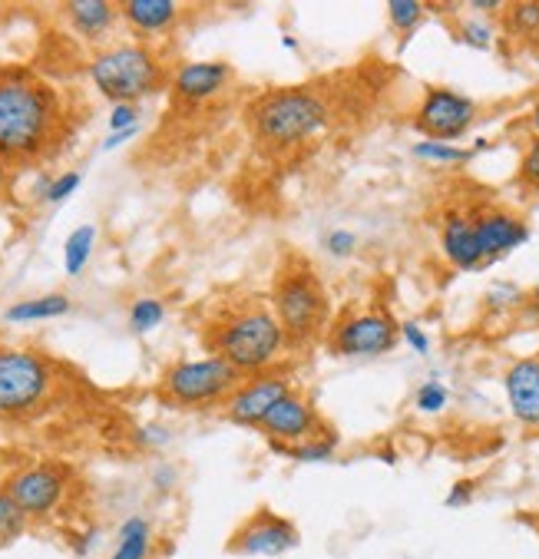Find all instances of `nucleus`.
Masks as SVG:
<instances>
[{
	"instance_id": "obj_2",
	"label": "nucleus",
	"mask_w": 539,
	"mask_h": 559,
	"mask_svg": "<svg viewBox=\"0 0 539 559\" xmlns=\"http://www.w3.org/2000/svg\"><path fill=\"white\" fill-rule=\"evenodd\" d=\"M245 123L259 146L285 153L332 127V103L311 86H282L262 93L245 109Z\"/></svg>"
},
{
	"instance_id": "obj_33",
	"label": "nucleus",
	"mask_w": 539,
	"mask_h": 559,
	"mask_svg": "<svg viewBox=\"0 0 539 559\" xmlns=\"http://www.w3.org/2000/svg\"><path fill=\"white\" fill-rule=\"evenodd\" d=\"M519 182L529 189V192H539V140H529V146L523 150L519 156Z\"/></svg>"
},
{
	"instance_id": "obj_38",
	"label": "nucleus",
	"mask_w": 539,
	"mask_h": 559,
	"mask_svg": "<svg viewBox=\"0 0 539 559\" xmlns=\"http://www.w3.org/2000/svg\"><path fill=\"white\" fill-rule=\"evenodd\" d=\"M169 440H172V430L163 427V424H146V427L136 430V443L140 447H166Z\"/></svg>"
},
{
	"instance_id": "obj_10",
	"label": "nucleus",
	"mask_w": 539,
	"mask_h": 559,
	"mask_svg": "<svg viewBox=\"0 0 539 559\" xmlns=\"http://www.w3.org/2000/svg\"><path fill=\"white\" fill-rule=\"evenodd\" d=\"M4 490L31 520H47L70 493V471L67 464H31L24 471H14L4 480Z\"/></svg>"
},
{
	"instance_id": "obj_25",
	"label": "nucleus",
	"mask_w": 539,
	"mask_h": 559,
	"mask_svg": "<svg viewBox=\"0 0 539 559\" xmlns=\"http://www.w3.org/2000/svg\"><path fill=\"white\" fill-rule=\"evenodd\" d=\"M410 153L423 163H434V166H460L477 156L474 150H460L454 143H438V140H417L410 146Z\"/></svg>"
},
{
	"instance_id": "obj_6",
	"label": "nucleus",
	"mask_w": 539,
	"mask_h": 559,
	"mask_svg": "<svg viewBox=\"0 0 539 559\" xmlns=\"http://www.w3.org/2000/svg\"><path fill=\"white\" fill-rule=\"evenodd\" d=\"M53 394V365L24 348H0V420L34 417Z\"/></svg>"
},
{
	"instance_id": "obj_12",
	"label": "nucleus",
	"mask_w": 539,
	"mask_h": 559,
	"mask_svg": "<svg viewBox=\"0 0 539 559\" xmlns=\"http://www.w3.org/2000/svg\"><path fill=\"white\" fill-rule=\"evenodd\" d=\"M291 378L288 374H278V371H265V374H255V378H242V384L226 397L223 404V414L226 420L239 424V427H259L262 417L285 397L291 394Z\"/></svg>"
},
{
	"instance_id": "obj_23",
	"label": "nucleus",
	"mask_w": 539,
	"mask_h": 559,
	"mask_svg": "<svg viewBox=\"0 0 539 559\" xmlns=\"http://www.w3.org/2000/svg\"><path fill=\"white\" fill-rule=\"evenodd\" d=\"M506 34L523 47H539V0H523V4L503 8Z\"/></svg>"
},
{
	"instance_id": "obj_9",
	"label": "nucleus",
	"mask_w": 539,
	"mask_h": 559,
	"mask_svg": "<svg viewBox=\"0 0 539 559\" xmlns=\"http://www.w3.org/2000/svg\"><path fill=\"white\" fill-rule=\"evenodd\" d=\"M477 114H480L477 99L451 86H430L414 114V127L423 133V140L457 143L477 123Z\"/></svg>"
},
{
	"instance_id": "obj_21",
	"label": "nucleus",
	"mask_w": 539,
	"mask_h": 559,
	"mask_svg": "<svg viewBox=\"0 0 539 559\" xmlns=\"http://www.w3.org/2000/svg\"><path fill=\"white\" fill-rule=\"evenodd\" d=\"M272 447V454L278 457H288L295 464H328L338 451V433L328 430V433H321V437H311V440H301V443H278V440H268Z\"/></svg>"
},
{
	"instance_id": "obj_14",
	"label": "nucleus",
	"mask_w": 539,
	"mask_h": 559,
	"mask_svg": "<svg viewBox=\"0 0 539 559\" xmlns=\"http://www.w3.org/2000/svg\"><path fill=\"white\" fill-rule=\"evenodd\" d=\"M474 226H477V242H480V252H483L487 265L506 259L510 252H516L519 246L529 242L526 218H519L516 212L500 209V205L474 209Z\"/></svg>"
},
{
	"instance_id": "obj_40",
	"label": "nucleus",
	"mask_w": 539,
	"mask_h": 559,
	"mask_svg": "<svg viewBox=\"0 0 539 559\" xmlns=\"http://www.w3.org/2000/svg\"><path fill=\"white\" fill-rule=\"evenodd\" d=\"M176 480H179V474H176V467H169V464L156 467V474H153V487H156L159 493H169V490L176 487Z\"/></svg>"
},
{
	"instance_id": "obj_1",
	"label": "nucleus",
	"mask_w": 539,
	"mask_h": 559,
	"mask_svg": "<svg viewBox=\"0 0 539 559\" xmlns=\"http://www.w3.org/2000/svg\"><path fill=\"white\" fill-rule=\"evenodd\" d=\"M63 106L57 90L31 73H0V159L37 163L60 136Z\"/></svg>"
},
{
	"instance_id": "obj_27",
	"label": "nucleus",
	"mask_w": 539,
	"mask_h": 559,
	"mask_svg": "<svg viewBox=\"0 0 539 559\" xmlns=\"http://www.w3.org/2000/svg\"><path fill=\"white\" fill-rule=\"evenodd\" d=\"M27 526H31V516L14 503V497L4 487H0V546L21 539Z\"/></svg>"
},
{
	"instance_id": "obj_36",
	"label": "nucleus",
	"mask_w": 539,
	"mask_h": 559,
	"mask_svg": "<svg viewBox=\"0 0 539 559\" xmlns=\"http://www.w3.org/2000/svg\"><path fill=\"white\" fill-rule=\"evenodd\" d=\"M110 133H123V130H133V127H140V106H133V103H117L113 109H110Z\"/></svg>"
},
{
	"instance_id": "obj_30",
	"label": "nucleus",
	"mask_w": 539,
	"mask_h": 559,
	"mask_svg": "<svg viewBox=\"0 0 539 559\" xmlns=\"http://www.w3.org/2000/svg\"><path fill=\"white\" fill-rule=\"evenodd\" d=\"M163 321H166V305H163L159 298L143 295V298H136V301L130 305V331H133V334H149V331H156Z\"/></svg>"
},
{
	"instance_id": "obj_24",
	"label": "nucleus",
	"mask_w": 539,
	"mask_h": 559,
	"mask_svg": "<svg viewBox=\"0 0 539 559\" xmlns=\"http://www.w3.org/2000/svg\"><path fill=\"white\" fill-rule=\"evenodd\" d=\"M93 249H96V226H89V222L86 226H76L63 242V272L70 278L83 275L93 259Z\"/></svg>"
},
{
	"instance_id": "obj_22",
	"label": "nucleus",
	"mask_w": 539,
	"mask_h": 559,
	"mask_svg": "<svg viewBox=\"0 0 539 559\" xmlns=\"http://www.w3.org/2000/svg\"><path fill=\"white\" fill-rule=\"evenodd\" d=\"M70 311V298L53 292V295H40V298H24L14 301L4 311L8 324H34V321H50V318H63Z\"/></svg>"
},
{
	"instance_id": "obj_17",
	"label": "nucleus",
	"mask_w": 539,
	"mask_h": 559,
	"mask_svg": "<svg viewBox=\"0 0 539 559\" xmlns=\"http://www.w3.org/2000/svg\"><path fill=\"white\" fill-rule=\"evenodd\" d=\"M503 394L510 414L523 427L539 430V358H516L503 371Z\"/></svg>"
},
{
	"instance_id": "obj_37",
	"label": "nucleus",
	"mask_w": 539,
	"mask_h": 559,
	"mask_svg": "<svg viewBox=\"0 0 539 559\" xmlns=\"http://www.w3.org/2000/svg\"><path fill=\"white\" fill-rule=\"evenodd\" d=\"M474 497H477V480H457L451 487V493L444 497V507L447 510H464V507L474 503Z\"/></svg>"
},
{
	"instance_id": "obj_35",
	"label": "nucleus",
	"mask_w": 539,
	"mask_h": 559,
	"mask_svg": "<svg viewBox=\"0 0 539 559\" xmlns=\"http://www.w3.org/2000/svg\"><path fill=\"white\" fill-rule=\"evenodd\" d=\"M325 249H328V255H335V259H348V255H355V249H358V236H355L351 229H332V233L325 236Z\"/></svg>"
},
{
	"instance_id": "obj_18",
	"label": "nucleus",
	"mask_w": 539,
	"mask_h": 559,
	"mask_svg": "<svg viewBox=\"0 0 539 559\" xmlns=\"http://www.w3.org/2000/svg\"><path fill=\"white\" fill-rule=\"evenodd\" d=\"M120 21L140 40L149 44V40L166 37L169 31L179 27L182 4H176V0H127V4H120Z\"/></svg>"
},
{
	"instance_id": "obj_7",
	"label": "nucleus",
	"mask_w": 539,
	"mask_h": 559,
	"mask_svg": "<svg viewBox=\"0 0 539 559\" xmlns=\"http://www.w3.org/2000/svg\"><path fill=\"white\" fill-rule=\"evenodd\" d=\"M242 384V374L223 361L219 355L208 358H192V361H176L163 371L159 391L169 404L176 407H212V404H226V397Z\"/></svg>"
},
{
	"instance_id": "obj_13",
	"label": "nucleus",
	"mask_w": 539,
	"mask_h": 559,
	"mask_svg": "<svg viewBox=\"0 0 539 559\" xmlns=\"http://www.w3.org/2000/svg\"><path fill=\"white\" fill-rule=\"evenodd\" d=\"M259 430L268 437V440H278V443H301V440H311V437H321L328 433L332 427L321 420V414L314 411V404L291 391L285 394L259 424Z\"/></svg>"
},
{
	"instance_id": "obj_41",
	"label": "nucleus",
	"mask_w": 539,
	"mask_h": 559,
	"mask_svg": "<svg viewBox=\"0 0 539 559\" xmlns=\"http://www.w3.org/2000/svg\"><path fill=\"white\" fill-rule=\"evenodd\" d=\"M467 8H470V14H503L506 4H500V0H474Z\"/></svg>"
},
{
	"instance_id": "obj_32",
	"label": "nucleus",
	"mask_w": 539,
	"mask_h": 559,
	"mask_svg": "<svg viewBox=\"0 0 539 559\" xmlns=\"http://www.w3.org/2000/svg\"><path fill=\"white\" fill-rule=\"evenodd\" d=\"M80 182H83V176H80L76 169L53 176V179H50V189H47V195H44V202H47V205H60V202H67V199L80 189Z\"/></svg>"
},
{
	"instance_id": "obj_26",
	"label": "nucleus",
	"mask_w": 539,
	"mask_h": 559,
	"mask_svg": "<svg viewBox=\"0 0 539 559\" xmlns=\"http://www.w3.org/2000/svg\"><path fill=\"white\" fill-rule=\"evenodd\" d=\"M427 4L420 0H391L387 4V24L400 34V37H410L423 21H427Z\"/></svg>"
},
{
	"instance_id": "obj_39",
	"label": "nucleus",
	"mask_w": 539,
	"mask_h": 559,
	"mask_svg": "<svg viewBox=\"0 0 539 559\" xmlns=\"http://www.w3.org/2000/svg\"><path fill=\"white\" fill-rule=\"evenodd\" d=\"M140 136V127H133V130H123V133H110L103 143H99V150L103 153H113V150H120V146H127V143H133Z\"/></svg>"
},
{
	"instance_id": "obj_45",
	"label": "nucleus",
	"mask_w": 539,
	"mask_h": 559,
	"mask_svg": "<svg viewBox=\"0 0 539 559\" xmlns=\"http://www.w3.org/2000/svg\"><path fill=\"white\" fill-rule=\"evenodd\" d=\"M470 150H474V153H483V150H490V140H487V136H477Z\"/></svg>"
},
{
	"instance_id": "obj_29",
	"label": "nucleus",
	"mask_w": 539,
	"mask_h": 559,
	"mask_svg": "<svg viewBox=\"0 0 539 559\" xmlns=\"http://www.w3.org/2000/svg\"><path fill=\"white\" fill-rule=\"evenodd\" d=\"M493 40H496V24L490 17H480V14L460 17V24H457V44L474 47V50H490Z\"/></svg>"
},
{
	"instance_id": "obj_11",
	"label": "nucleus",
	"mask_w": 539,
	"mask_h": 559,
	"mask_svg": "<svg viewBox=\"0 0 539 559\" xmlns=\"http://www.w3.org/2000/svg\"><path fill=\"white\" fill-rule=\"evenodd\" d=\"M301 533L288 516L272 513L268 507L255 510L232 536H229V552L239 556H285L298 549Z\"/></svg>"
},
{
	"instance_id": "obj_8",
	"label": "nucleus",
	"mask_w": 539,
	"mask_h": 559,
	"mask_svg": "<svg viewBox=\"0 0 539 559\" xmlns=\"http://www.w3.org/2000/svg\"><path fill=\"white\" fill-rule=\"evenodd\" d=\"M400 342V324L391 311H348L328 331V348L338 358H381Z\"/></svg>"
},
{
	"instance_id": "obj_19",
	"label": "nucleus",
	"mask_w": 539,
	"mask_h": 559,
	"mask_svg": "<svg viewBox=\"0 0 539 559\" xmlns=\"http://www.w3.org/2000/svg\"><path fill=\"white\" fill-rule=\"evenodd\" d=\"M63 17L80 40L103 44L120 24V4H110V0H70V4H63Z\"/></svg>"
},
{
	"instance_id": "obj_4",
	"label": "nucleus",
	"mask_w": 539,
	"mask_h": 559,
	"mask_svg": "<svg viewBox=\"0 0 539 559\" xmlns=\"http://www.w3.org/2000/svg\"><path fill=\"white\" fill-rule=\"evenodd\" d=\"M86 76L96 86V93L106 96L113 106L117 103L140 106V99L156 96L169 80L166 63L149 44H120L99 50L89 60Z\"/></svg>"
},
{
	"instance_id": "obj_42",
	"label": "nucleus",
	"mask_w": 539,
	"mask_h": 559,
	"mask_svg": "<svg viewBox=\"0 0 539 559\" xmlns=\"http://www.w3.org/2000/svg\"><path fill=\"white\" fill-rule=\"evenodd\" d=\"M523 311H526L529 318H539V282L526 292V305H523Z\"/></svg>"
},
{
	"instance_id": "obj_16",
	"label": "nucleus",
	"mask_w": 539,
	"mask_h": 559,
	"mask_svg": "<svg viewBox=\"0 0 539 559\" xmlns=\"http://www.w3.org/2000/svg\"><path fill=\"white\" fill-rule=\"evenodd\" d=\"M441 252L457 272H480L487 269L477 226H474V209H447L441 218Z\"/></svg>"
},
{
	"instance_id": "obj_5",
	"label": "nucleus",
	"mask_w": 539,
	"mask_h": 559,
	"mask_svg": "<svg viewBox=\"0 0 539 559\" xmlns=\"http://www.w3.org/2000/svg\"><path fill=\"white\" fill-rule=\"evenodd\" d=\"M272 314L278 318L288 348L311 345L332 318L328 292L304 262H288L272 285Z\"/></svg>"
},
{
	"instance_id": "obj_20",
	"label": "nucleus",
	"mask_w": 539,
	"mask_h": 559,
	"mask_svg": "<svg viewBox=\"0 0 539 559\" xmlns=\"http://www.w3.org/2000/svg\"><path fill=\"white\" fill-rule=\"evenodd\" d=\"M149 556H153V523L133 513L120 523L110 559H149Z\"/></svg>"
},
{
	"instance_id": "obj_3",
	"label": "nucleus",
	"mask_w": 539,
	"mask_h": 559,
	"mask_svg": "<svg viewBox=\"0 0 539 559\" xmlns=\"http://www.w3.org/2000/svg\"><path fill=\"white\" fill-rule=\"evenodd\" d=\"M208 348L212 355L229 361L242 378H255L282 361V355L288 352V338L272 308L252 305L215 324L208 334Z\"/></svg>"
},
{
	"instance_id": "obj_34",
	"label": "nucleus",
	"mask_w": 539,
	"mask_h": 559,
	"mask_svg": "<svg viewBox=\"0 0 539 559\" xmlns=\"http://www.w3.org/2000/svg\"><path fill=\"white\" fill-rule=\"evenodd\" d=\"M400 342H404L414 355H420V358L430 355V334H427L423 324H417V321H400Z\"/></svg>"
},
{
	"instance_id": "obj_15",
	"label": "nucleus",
	"mask_w": 539,
	"mask_h": 559,
	"mask_svg": "<svg viewBox=\"0 0 539 559\" xmlns=\"http://www.w3.org/2000/svg\"><path fill=\"white\" fill-rule=\"evenodd\" d=\"M232 80V67L226 60H195L176 70L169 80L172 99L182 106H202L212 96H219Z\"/></svg>"
},
{
	"instance_id": "obj_44",
	"label": "nucleus",
	"mask_w": 539,
	"mask_h": 559,
	"mask_svg": "<svg viewBox=\"0 0 539 559\" xmlns=\"http://www.w3.org/2000/svg\"><path fill=\"white\" fill-rule=\"evenodd\" d=\"M8 176H11V166H8L4 159H0V192L8 189Z\"/></svg>"
},
{
	"instance_id": "obj_28",
	"label": "nucleus",
	"mask_w": 539,
	"mask_h": 559,
	"mask_svg": "<svg viewBox=\"0 0 539 559\" xmlns=\"http://www.w3.org/2000/svg\"><path fill=\"white\" fill-rule=\"evenodd\" d=\"M483 305L487 311L493 314H513V311H523L526 305V288H519L516 282H493L483 295Z\"/></svg>"
},
{
	"instance_id": "obj_46",
	"label": "nucleus",
	"mask_w": 539,
	"mask_h": 559,
	"mask_svg": "<svg viewBox=\"0 0 539 559\" xmlns=\"http://www.w3.org/2000/svg\"><path fill=\"white\" fill-rule=\"evenodd\" d=\"M282 47H285V50H298V40H295L291 34H285V37H282Z\"/></svg>"
},
{
	"instance_id": "obj_31",
	"label": "nucleus",
	"mask_w": 539,
	"mask_h": 559,
	"mask_svg": "<svg viewBox=\"0 0 539 559\" xmlns=\"http://www.w3.org/2000/svg\"><path fill=\"white\" fill-rule=\"evenodd\" d=\"M447 404H451V391H447L438 378H434V381H423V384L417 388V394H414V407H417L420 414H444Z\"/></svg>"
},
{
	"instance_id": "obj_43",
	"label": "nucleus",
	"mask_w": 539,
	"mask_h": 559,
	"mask_svg": "<svg viewBox=\"0 0 539 559\" xmlns=\"http://www.w3.org/2000/svg\"><path fill=\"white\" fill-rule=\"evenodd\" d=\"M526 127H529V133H532V140H539V99L529 106V117H526Z\"/></svg>"
}]
</instances>
